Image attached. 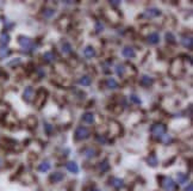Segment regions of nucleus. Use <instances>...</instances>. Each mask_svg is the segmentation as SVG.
Returning a JSON list of instances; mask_svg holds the SVG:
<instances>
[{"label":"nucleus","mask_w":193,"mask_h":191,"mask_svg":"<svg viewBox=\"0 0 193 191\" xmlns=\"http://www.w3.org/2000/svg\"><path fill=\"white\" fill-rule=\"evenodd\" d=\"M43 60L47 62V63L54 62V60H55V55H54L53 51H46V53L43 54Z\"/></svg>","instance_id":"5701e85b"},{"label":"nucleus","mask_w":193,"mask_h":191,"mask_svg":"<svg viewBox=\"0 0 193 191\" xmlns=\"http://www.w3.org/2000/svg\"><path fill=\"white\" fill-rule=\"evenodd\" d=\"M18 43H19V46L23 48V49L33 48L32 40H31L30 37H27V36H19V37H18Z\"/></svg>","instance_id":"423d86ee"},{"label":"nucleus","mask_w":193,"mask_h":191,"mask_svg":"<svg viewBox=\"0 0 193 191\" xmlns=\"http://www.w3.org/2000/svg\"><path fill=\"white\" fill-rule=\"evenodd\" d=\"M147 163L149 166H152V167H155V166H157L159 164V160H157V157L155 155V154H150L149 157L147 158Z\"/></svg>","instance_id":"6ab92c4d"},{"label":"nucleus","mask_w":193,"mask_h":191,"mask_svg":"<svg viewBox=\"0 0 193 191\" xmlns=\"http://www.w3.org/2000/svg\"><path fill=\"white\" fill-rule=\"evenodd\" d=\"M79 82H80V85H82V86H89L92 84V79L88 75H82L80 79H79Z\"/></svg>","instance_id":"412c9836"},{"label":"nucleus","mask_w":193,"mask_h":191,"mask_svg":"<svg viewBox=\"0 0 193 191\" xmlns=\"http://www.w3.org/2000/svg\"><path fill=\"white\" fill-rule=\"evenodd\" d=\"M81 120H82V122L87 123V124H93L94 123V115L92 112H85L82 116H81Z\"/></svg>","instance_id":"2eb2a0df"},{"label":"nucleus","mask_w":193,"mask_h":191,"mask_svg":"<svg viewBox=\"0 0 193 191\" xmlns=\"http://www.w3.org/2000/svg\"><path fill=\"white\" fill-rule=\"evenodd\" d=\"M8 43H10V35L4 31L0 36V47L5 48Z\"/></svg>","instance_id":"dca6fc26"},{"label":"nucleus","mask_w":193,"mask_h":191,"mask_svg":"<svg viewBox=\"0 0 193 191\" xmlns=\"http://www.w3.org/2000/svg\"><path fill=\"white\" fill-rule=\"evenodd\" d=\"M50 167H51L50 163H49L48 160H46V161H43L42 164H40V166H38V171L42 172V173H44V172H48V171L50 170Z\"/></svg>","instance_id":"4be33fe9"},{"label":"nucleus","mask_w":193,"mask_h":191,"mask_svg":"<svg viewBox=\"0 0 193 191\" xmlns=\"http://www.w3.org/2000/svg\"><path fill=\"white\" fill-rule=\"evenodd\" d=\"M66 167H67V170L69 171V172H72V173H79V166H78V164H76L75 161H69V163H67Z\"/></svg>","instance_id":"a211bd4d"},{"label":"nucleus","mask_w":193,"mask_h":191,"mask_svg":"<svg viewBox=\"0 0 193 191\" xmlns=\"http://www.w3.org/2000/svg\"><path fill=\"white\" fill-rule=\"evenodd\" d=\"M166 40H167V42L171 43V44H175V43H176V41H175V36H174L172 32H167Z\"/></svg>","instance_id":"c756f323"},{"label":"nucleus","mask_w":193,"mask_h":191,"mask_svg":"<svg viewBox=\"0 0 193 191\" xmlns=\"http://www.w3.org/2000/svg\"><path fill=\"white\" fill-rule=\"evenodd\" d=\"M10 49L7 48H0V57H6L7 55H10Z\"/></svg>","instance_id":"473e14b6"},{"label":"nucleus","mask_w":193,"mask_h":191,"mask_svg":"<svg viewBox=\"0 0 193 191\" xmlns=\"http://www.w3.org/2000/svg\"><path fill=\"white\" fill-rule=\"evenodd\" d=\"M119 4V1H111V5H113V6H118Z\"/></svg>","instance_id":"ea45409f"},{"label":"nucleus","mask_w":193,"mask_h":191,"mask_svg":"<svg viewBox=\"0 0 193 191\" xmlns=\"http://www.w3.org/2000/svg\"><path fill=\"white\" fill-rule=\"evenodd\" d=\"M7 111H8V108L6 105H0V117L6 116Z\"/></svg>","instance_id":"72a5a7b5"},{"label":"nucleus","mask_w":193,"mask_h":191,"mask_svg":"<svg viewBox=\"0 0 193 191\" xmlns=\"http://www.w3.org/2000/svg\"><path fill=\"white\" fill-rule=\"evenodd\" d=\"M54 14H55V10H54V8H46V10L43 11V16H44L46 18H51Z\"/></svg>","instance_id":"cd10ccee"},{"label":"nucleus","mask_w":193,"mask_h":191,"mask_svg":"<svg viewBox=\"0 0 193 191\" xmlns=\"http://www.w3.org/2000/svg\"><path fill=\"white\" fill-rule=\"evenodd\" d=\"M174 69H176V71H178L176 74L180 75L181 71H182V61H181V60H174V61L172 62V65H171V73L173 72Z\"/></svg>","instance_id":"f8f14e48"},{"label":"nucleus","mask_w":193,"mask_h":191,"mask_svg":"<svg viewBox=\"0 0 193 191\" xmlns=\"http://www.w3.org/2000/svg\"><path fill=\"white\" fill-rule=\"evenodd\" d=\"M147 42L149 43V44H157L159 42H160V35L157 34V32H152V34H149L147 36Z\"/></svg>","instance_id":"9d476101"},{"label":"nucleus","mask_w":193,"mask_h":191,"mask_svg":"<svg viewBox=\"0 0 193 191\" xmlns=\"http://www.w3.org/2000/svg\"><path fill=\"white\" fill-rule=\"evenodd\" d=\"M122 55L127 59H133L136 56V51L133 47H124V49L122 50Z\"/></svg>","instance_id":"1a4fd4ad"},{"label":"nucleus","mask_w":193,"mask_h":191,"mask_svg":"<svg viewBox=\"0 0 193 191\" xmlns=\"http://www.w3.org/2000/svg\"><path fill=\"white\" fill-rule=\"evenodd\" d=\"M19 63H20V59L17 57V59H14V60H12V61H10L7 65H8V66H14V65H19Z\"/></svg>","instance_id":"e433bc0d"},{"label":"nucleus","mask_w":193,"mask_h":191,"mask_svg":"<svg viewBox=\"0 0 193 191\" xmlns=\"http://www.w3.org/2000/svg\"><path fill=\"white\" fill-rule=\"evenodd\" d=\"M129 99H130V102L133 103V104H141V98L137 95H130Z\"/></svg>","instance_id":"2f4dec72"},{"label":"nucleus","mask_w":193,"mask_h":191,"mask_svg":"<svg viewBox=\"0 0 193 191\" xmlns=\"http://www.w3.org/2000/svg\"><path fill=\"white\" fill-rule=\"evenodd\" d=\"M176 179H178V183H179V184H184V183H186L187 182V174H184V173L179 172V173L176 174Z\"/></svg>","instance_id":"393cba45"},{"label":"nucleus","mask_w":193,"mask_h":191,"mask_svg":"<svg viewBox=\"0 0 193 191\" xmlns=\"http://www.w3.org/2000/svg\"><path fill=\"white\" fill-rule=\"evenodd\" d=\"M140 84L141 86H143V87H149V86H152L154 84V79L152 76H149V75H142Z\"/></svg>","instance_id":"9b49d317"},{"label":"nucleus","mask_w":193,"mask_h":191,"mask_svg":"<svg viewBox=\"0 0 193 191\" xmlns=\"http://www.w3.org/2000/svg\"><path fill=\"white\" fill-rule=\"evenodd\" d=\"M63 178H65V174H63L62 172H54V173L50 174L49 179H50V182H51L53 184H56V183H60V182H62V180H63Z\"/></svg>","instance_id":"0eeeda50"},{"label":"nucleus","mask_w":193,"mask_h":191,"mask_svg":"<svg viewBox=\"0 0 193 191\" xmlns=\"http://www.w3.org/2000/svg\"><path fill=\"white\" fill-rule=\"evenodd\" d=\"M185 191H193V184L192 183H190V184H188V186L185 189Z\"/></svg>","instance_id":"58836bf2"},{"label":"nucleus","mask_w":193,"mask_h":191,"mask_svg":"<svg viewBox=\"0 0 193 191\" xmlns=\"http://www.w3.org/2000/svg\"><path fill=\"white\" fill-rule=\"evenodd\" d=\"M94 29H95V31H97V32H100V31H103V30H104V24H103L101 22H97V23H95V27H94Z\"/></svg>","instance_id":"f704fd0d"},{"label":"nucleus","mask_w":193,"mask_h":191,"mask_svg":"<svg viewBox=\"0 0 193 191\" xmlns=\"http://www.w3.org/2000/svg\"><path fill=\"white\" fill-rule=\"evenodd\" d=\"M105 82H106V87H109V89L114 90L118 87V82H117V80L114 78H109Z\"/></svg>","instance_id":"aec40b11"},{"label":"nucleus","mask_w":193,"mask_h":191,"mask_svg":"<svg viewBox=\"0 0 193 191\" xmlns=\"http://www.w3.org/2000/svg\"><path fill=\"white\" fill-rule=\"evenodd\" d=\"M0 95H1V91H0Z\"/></svg>","instance_id":"37998d69"},{"label":"nucleus","mask_w":193,"mask_h":191,"mask_svg":"<svg viewBox=\"0 0 193 191\" xmlns=\"http://www.w3.org/2000/svg\"><path fill=\"white\" fill-rule=\"evenodd\" d=\"M89 136H91V131L87 127H84V125H79L74 131L75 140H86Z\"/></svg>","instance_id":"7ed1b4c3"},{"label":"nucleus","mask_w":193,"mask_h":191,"mask_svg":"<svg viewBox=\"0 0 193 191\" xmlns=\"http://www.w3.org/2000/svg\"><path fill=\"white\" fill-rule=\"evenodd\" d=\"M95 153H97L95 149L92 148V147H86V148H84V150H82V154L86 158H88V159H92V158L95 157Z\"/></svg>","instance_id":"f3484780"},{"label":"nucleus","mask_w":193,"mask_h":191,"mask_svg":"<svg viewBox=\"0 0 193 191\" xmlns=\"http://www.w3.org/2000/svg\"><path fill=\"white\" fill-rule=\"evenodd\" d=\"M47 95L48 92L46 91V90L41 89L36 95H35V99H33V103L37 105V108H41L43 104H44V102H46V98H47Z\"/></svg>","instance_id":"20e7f679"},{"label":"nucleus","mask_w":193,"mask_h":191,"mask_svg":"<svg viewBox=\"0 0 193 191\" xmlns=\"http://www.w3.org/2000/svg\"><path fill=\"white\" fill-rule=\"evenodd\" d=\"M35 95H36V92L32 86H27L23 92V99L27 103H31L35 99Z\"/></svg>","instance_id":"39448f33"},{"label":"nucleus","mask_w":193,"mask_h":191,"mask_svg":"<svg viewBox=\"0 0 193 191\" xmlns=\"http://www.w3.org/2000/svg\"><path fill=\"white\" fill-rule=\"evenodd\" d=\"M72 50H73V48H72V44H70L69 42L65 41L62 43V53H65V54H70Z\"/></svg>","instance_id":"b1692460"},{"label":"nucleus","mask_w":193,"mask_h":191,"mask_svg":"<svg viewBox=\"0 0 193 191\" xmlns=\"http://www.w3.org/2000/svg\"><path fill=\"white\" fill-rule=\"evenodd\" d=\"M84 55H85V57H87V59H92V57H94V56L97 55V51H95L94 47H92V46H87V47L84 49Z\"/></svg>","instance_id":"4468645a"},{"label":"nucleus","mask_w":193,"mask_h":191,"mask_svg":"<svg viewBox=\"0 0 193 191\" xmlns=\"http://www.w3.org/2000/svg\"><path fill=\"white\" fill-rule=\"evenodd\" d=\"M116 73L118 76H123L124 73H125V67L123 66V65H117V67H116Z\"/></svg>","instance_id":"c85d7f7f"},{"label":"nucleus","mask_w":193,"mask_h":191,"mask_svg":"<svg viewBox=\"0 0 193 191\" xmlns=\"http://www.w3.org/2000/svg\"><path fill=\"white\" fill-rule=\"evenodd\" d=\"M88 191H100V190H98V189H91V190H88Z\"/></svg>","instance_id":"a19ab883"},{"label":"nucleus","mask_w":193,"mask_h":191,"mask_svg":"<svg viewBox=\"0 0 193 191\" xmlns=\"http://www.w3.org/2000/svg\"><path fill=\"white\" fill-rule=\"evenodd\" d=\"M27 124L29 125V127H30V128H33V127L36 128V124H37V120H36V118H35L33 116H30V117H29V118L27 120Z\"/></svg>","instance_id":"bb28decb"},{"label":"nucleus","mask_w":193,"mask_h":191,"mask_svg":"<svg viewBox=\"0 0 193 191\" xmlns=\"http://www.w3.org/2000/svg\"><path fill=\"white\" fill-rule=\"evenodd\" d=\"M0 165H1V160H0Z\"/></svg>","instance_id":"79ce46f5"},{"label":"nucleus","mask_w":193,"mask_h":191,"mask_svg":"<svg viewBox=\"0 0 193 191\" xmlns=\"http://www.w3.org/2000/svg\"><path fill=\"white\" fill-rule=\"evenodd\" d=\"M97 140H98V141H99L100 143H101V144H105V143H106V137L104 136V135H98V136H97Z\"/></svg>","instance_id":"c9c22d12"},{"label":"nucleus","mask_w":193,"mask_h":191,"mask_svg":"<svg viewBox=\"0 0 193 191\" xmlns=\"http://www.w3.org/2000/svg\"><path fill=\"white\" fill-rule=\"evenodd\" d=\"M146 16L149 18H156V17L161 16V10L156 8V7H152V8L146 11Z\"/></svg>","instance_id":"ddd939ff"},{"label":"nucleus","mask_w":193,"mask_h":191,"mask_svg":"<svg viewBox=\"0 0 193 191\" xmlns=\"http://www.w3.org/2000/svg\"><path fill=\"white\" fill-rule=\"evenodd\" d=\"M44 129H46V131H47L48 134H50V131L53 130V125H51V124H48V123H46V124H44Z\"/></svg>","instance_id":"4c0bfd02"},{"label":"nucleus","mask_w":193,"mask_h":191,"mask_svg":"<svg viewBox=\"0 0 193 191\" xmlns=\"http://www.w3.org/2000/svg\"><path fill=\"white\" fill-rule=\"evenodd\" d=\"M110 185L118 190V189L124 186V182H123V179H120V178H118V177H112V178H110Z\"/></svg>","instance_id":"6e6552de"},{"label":"nucleus","mask_w":193,"mask_h":191,"mask_svg":"<svg viewBox=\"0 0 193 191\" xmlns=\"http://www.w3.org/2000/svg\"><path fill=\"white\" fill-rule=\"evenodd\" d=\"M160 185L165 191L176 190V183L171 177H160Z\"/></svg>","instance_id":"f257e3e1"},{"label":"nucleus","mask_w":193,"mask_h":191,"mask_svg":"<svg viewBox=\"0 0 193 191\" xmlns=\"http://www.w3.org/2000/svg\"><path fill=\"white\" fill-rule=\"evenodd\" d=\"M166 130L167 127L162 123H155L153 124V127L150 128V131H152V135L154 137H157V139H161L163 135H166Z\"/></svg>","instance_id":"f03ea898"},{"label":"nucleus","mask_w":193,"mask_h":191,"mask_svg":"<svg viewBox=\"0 0 193 191\" xmlns=\"http://www.w3.org/2000/svg\"><path fill=\"white\" fill-rule=\"evenodd\" d=\"M182 43H184V46L187 48V49H192V46H193V42H192V38L191 37H188V38H184L182 40Z\"/></svg>","instance_id":"7c9ffc66"},{"label":"nucleus","mask_w":193,"mask_h":191,"mask_svg":"<svg viewBox=\"0 0 193 191\" xmlns=\"http://www.w3.org/2000/svg\"><path fill=\"white\" fill-rule=\"evenodd\" d=\"M109 169H110V165H109V163H107L106 160L99 164V172H101V173H104V172L109 171Z\"/></svg>","instance_id":"a878e982"}]
</instances>
